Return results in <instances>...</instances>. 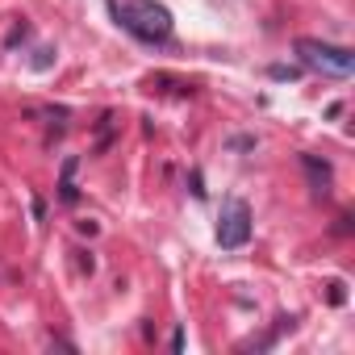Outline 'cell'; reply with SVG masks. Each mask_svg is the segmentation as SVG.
<instances>
[{
	"label": "cell",
	"instance_id": "obj_6",
	"mask_svg": "<svg viewBox=\"0 0 355 355\" xmlns=\"http://www.w3.org/2000/svg\"><path fill=\"white\" fill-rule=\"evenodd\" d=\"M301 71L297 67H272V80H297Z\"/></svg>",
	"mask_w": 355,
	"mask_h": 355
},
{
	"label": "cell",
	"instance_id": "obj_4",
	"mask_svg": "<svg viewBox=\"0 0 355 355\" xmlns=\"http://www.w3.org/2000/svg\"><path fill=\"white\" fill-rule=\"evenodd\" d=\"M301 163H305L309 180H313V193H322V197H326V189H330V163H326V159H318V155H301Z\"/></svg>",
	"mask_w": 355,
	"mask_h": 355
},
{
	"label": "cell",
	"instance_id": "obj_5",
	"mask_svg": "<svg viewBox=\"0 0 355 355\" xmlns=\"http://www.w3.org/2000/svg\"><path fill=\"white\" fill-rule=\"evenodd\" d=\"M71 171H76V159H67V163H63V184H59V197H63L67 205H76V197H80V193H76V184H71Z\"/></svg>",
	"mask_w": 355,
	"mask_h": 355
},
{
	"label": "cell",
	"instance_id": "obj_2",
	"mask_svg": "<svg viewBox=\"0 0 355 355\" xmlns=\"http://www.w3.org/2000/svg\"><path fill=\"white\" fill-rule=\"evenodd\" d=\"M297 59L309 67V71H322V76H351L355 71V55L343 51V46H330V42H318V38H297Z\"/></svg>",
	"mask_w": 355,
	"mask_h": 355
},
{
	"label": "cell",
	"instance_id": "obj_1",
	"mask_svg": "<svg viewBox=\"0 0 355 355\" xmlns=\"http://www.w3.org/2000/svg\"><path fill=\"white\" fill-rule=\"evenodd\" d=\"M117 21H121V30H130L142 42L171 38V13L163 5H155V0H125V5H117Z\"/></svg>",
	"mask_w": 355,
	"mask_h": 355
},
{
	"label": "cell",
	"instance_id": "obj_7",
	"mask_svg": "<svg viewBox=\"0 0 355 355\" xmlns=\"http://www.w3.org/2000/svg\"><path fill=\"white\" fill-rule=\"evenodd\" d=\"M330 301L343 305V280H330Z\"/></svg>",
	"mask_w": 355,
	"mask_h": 355
},
{
	"label": "cell",
	"instance_id": "obj_3",
	"mask_svg": "<svg viewBox=\"0 0 355 355\" xmlns=\"http://www.w3.org/2000/svg\"><path fill=\"white\" fill-rule=\"evenodd\" d=\"M247 239H251V205L234 197V201H226V209H222L218 243H222V251H239V247H247Z\"/></svg>",
	"mask_w": 355,
	"mask_h": 355
}]
</instances>
